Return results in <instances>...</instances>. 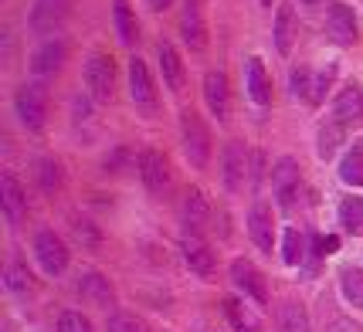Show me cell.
I'll return each mask as SVG.
<instances>
[{
	"label": "cell",
	"instance_id": "cell-1",
	"mask_svg": "<svg viewBox=\"0 0 363 332\" xmlns=\"http://www.w3.org/2000/svg\"><path fill=\"white\" fill-rule=\"evenodd\" d=\"M180 139H184V157L191 159L197 170H204L210 163V150L214 146H210V129L193 109L180 112Z\"/></svg>",
	"mask_w": 363,
	"mask_h": 332
},
{
	"label": "cell",
	"instance_id": "cell-2",
	"mask_svg": "<svg viewBox=\"0 0 363 332\" xmlns=\"http://www.w3.org/2000/svg\"><path fill=\"white\" fill-rule=\"evenodd\" d=\"M115 88V61L106 51H96L85 61V92L96 102H109Z\"/></svg>",
	"mask_w": 363,
	"mask_h": 332
},
{
	"label": "cell",
	"instance_id": "cell-3",
	"mask_svg": "<svg viewBox=\"0 0 363 332\" xmlns=\"http://www.w3.org/2000/svg\"><path fill=\"white\" fill-rule=\"evenodd\" d=\"M299 183H302L299 163L292 157L275 159V166H272V190H275V200H279L282 211H292V207H295V200H299Z\"/></svg>",
	"mask_w": 363,
	"mask_h": 332
},
{
	"label": "cell",
	"instance_id": "cell-4",
	"mask_svg": "<svg viewBox=\"0 0 363 332\" xmlns=\"http://www.w3.org/2000/svg\"><path fill=\"white\" fill-rule=\"evenodd\" d=\"M34 258H38L41 272L58 278V274H65V268H68V244H65L55 231L44 227V231H38V237H34Z\"/></svg>",
	"mask_w": 363,
	"mask_h": 332
},
{
	"label": "cell",
	"instance_id": "cell-5",
	"mask_svg": "<svg viewBox=\"0 0 363 332\" xmlns=\"http://www.w3.org/2000/svg\"><path fill=\"white\" fill-rule=\"evenodd\" d=\"M14 109H18V119L24 129H31V133L44 129V119H48V95H44V88L24 85L18 92V98H14Z\"/></svg>",
	"mask_w": 363,
	"mask_h": 332
},
{
	"label": "cell",
	"instance_id": "cell-6",
	"mask_svg": "<svg viewBox=\"0 0 363 332\" xmlns=\"http://www.w3.org/2000/svg\"><path fill=\"white\" fill-rule=\"evenodd\" d=\"M228 274H231V285L245 295V298H251L255 305H268L265 274L258 272L251 261H245V258H234V261H231V268H228Z\"/></svg>",
	"mask_w": 363,
	"mask_h": 332
},
{
	"label": "cell",
	"instance_id": "cell-7",
	"mask_svg": "<svg viewBox=\"0 0 363 332\" xmlns=\"http://www.w3.org/2000/svg\"><path fill=\"white\" fill-rule=\"evenodd\" d=\"M248 237L255 241V248L258 251L272 254L275 248V217H272V207H268L265 200H255L248 211Z\"/></svg>",
	"mask_w": 363,
	"mask_h": 332
},
{
	"label": "cell",
	"instance_id": "cell-8",
	"mask_svg": "<svg viewBox=\"0 0 363 332\" xmlns=\"http://www.w3.org/2000/svg\"><path fill=\"white\" fill-rule=\"evenodd\" d=\"M326 27H329V34H333V41L336 44H343V48H350V44H357V38H360V27H357V14L346 7V4H329L326 7Z\"/></svg>",
	"mask_w": 363,
	"mask_h": 332
},
{
	"label": "cell",
	"instance_id": "cell-9",
	"mask_svg": "<svg viewBox=\"0 0 363 332\" xmlns=\"http://www.w3.org/2000/svg\"><path fill=\"white\" fill-rule=\"evenodd\" d=\"M68 11H72V0H34L31 31L34 34H55L61 27V20L68 18Z\"/></svg>",
	"mask_w": 363,
	"mask_h": 332
},
{
	"label": "cell",
	"instance_id": "cell-10",
	"mask_svg": "<svg viewBox=\"0 0 363 332\" xmlns=\"http://www.w3.org/2000/svg\"><path fill=\"white\" fill-rule=\"evenodd\" d=\"M129 95L139 109H156V85H153V75H150V68H146V61L143 58H129Z\"/></svg>",
	"mask_w": 363,
	"mask_h": 332
},
{
	"label": "cell",
	"instance_id": "cell-11",
	"mask_svg": "<svg viewBox=\"0 0 363 332\" xmlns=\"http://www.w3.org/2000/svg\"><path fill=\"white\" fill-rule=\"evenodd\" d=\"M180 254H184V265L200 278L214 274V251H210L208 241H200L197 234H184L180 237Z\"/></svg>",
	"mask_w": 363,
	"mask_h": 332
},
{
	"label": "cell",
	"instance_id": "cell-12",
	"mask_svg": "<svg viewBox=\"0 0 363 332\" xmlns=\"http://www.w3.org/2000/svg\"><path fill=\"white\" fill-rule=\"evenodd\" d=\"M221 166H224V183H228V190H241L245 180H248V173H251L248 146L228 142V146H224V157H221Z\"/></svg>",
	"mask_w": 363,
	"mask_h": 332
},
{
	"label": "cell",
	"instance_id": "cell-13",
	"mask_svg": "<svg viewBox=\"0 0 363 332\" xmlns=\"http://www.w3.org/2000/svg\"><path fill=\"white\" fill-rule=\"evenodd\" d=\"M65 58H68V48H65V41H61V38H48L38 48V51L31 55V75L48 79V75H55L58 68L65 65Z\"/></svg>",
	"mask_w": 363,
	"mask_h": 332
},
{
	"label": "cell",
	"instance_id": "cell-14",
	"mask_svg": "<svg viewBox=\"0 0 363 332\" xmlns=\"http://www.w3.org/2000/svg\"><path fill=\"white\" fill-rule=\"evenodd\" d=\"M333 119L336 122H343V126H357V122H363V92L360 85H343L340 92H336V98H333Z\"/></svg>",
	"mask_w": 363,
	"mask_h": 332
},
{
	"label": "cell",
	"instance_id": "cell-15",
	"mask_svg": "<svg viewBox=\"0 0 363 332\" xmlns=\"http://www.w3.org/2000/svg\"><path fill=\"white\" fill-rule=\"evenodd\" d=\"M139 176H143V183H146V190H150V194L167 190V183H170L167 157H163L160 150H146V153L139 157Z\"/></svg>",
	"mask_w": 363,
	"mask_h": 332
},
{
	"label": "cell",
	"instance_id": "cell-16",
	"mask_svg": "<svg viewBox=\"0 0 363 332\" xmlns=\"http://www.w3.org/2000/svg\"><path fill=\"white\" fill-rule=\"evenodd\" d=\"M180 34H184V41H187V48H193V51L208 48V24H204V11H200V4H193V0H184Z\"/></svg>",
	"mask_w": 363,
	"mask_h": 332
},
{
	"label": "cell",
	"instance_id": "cell-17",
	"mask_svg": "<svg viewBox=\"0 0 363 332\" xmlns=\"http://www.w3.org/2000/svg\"><path fill=\"white\" fill-rule=\"evenodd\" d=\"M0 207H4L11 224H20V217L27 211V194H24V187L18 183L14 173H0Z\"/></svg>",
	"mask_w": 363,
	"mask_h": 332
},
{
	"label": "cell",
	"instance_id": "cell-18",
	"mask_svg": "<svg viewBox=\"0 0 363 332\" xmlns=\"http://www.w3.org/2000/svg\"><path fill=\"white\" fill-rule=\"evenodd\" d=\"M204 102H208L210 116L217 122H224L231 112V98H228V79L221 72H208L204 75Z\"/></svg>",
	"mask_w": 363,
	"mask_h": 332
},
{
	"label": "cell",
	"instance_id": "cell-19",
	"mask_svg": "<svg viewBox=\"0 0 363 332\" xmlns=\"http://www.w3.org/2000/svg\"><path fill=\"white\" fill-rule=\"evenodd\" d=\"M245 92L255 105H272V79H268L262 58L245 61Z\"/></svg>",
	"mask_w": 363,
	"mask_h": 332
},
{
	"label": "cell",
	"instance_id": "cell-20",
	"mask_svg": "<svg viewBox=\"0 0 363 332\" xmlns=\"http://www.w3.org/2000/svg\"><path fill=\"white\" fill-rule=\"evenodd\" d=\"M78 292H82V298H89L92 305H98V309H115V295H113V285L102 278L98 272H82L78 274Z\"/></svg>",
	"mask_w": 363,
	"mask_h": 332
},
{
	"label": "cell",
	"instance_id": "cell-21",
	"mask_svg": "<svg viewBox=\"0 0 363 332\" xmlns=\"http://www.w3.org/2000/svg\"><path fill=\"white\" fill-rule=\"evenodd\" d=\"M156 58H160L163 85H167L170 92H180V88H184V81H187V72H184V61H180V55H177V48L163 41V44L156 48Z\"/></svg>",
	"mask_w": 363,
	"mask_h": 332
},
{
	"label": "cell",
	"instance_id": "cell-22",
	"mask_svg": "<svg viewBox=\"0 0 363 332\" xmlns=\"http://www.w3.org/2000/svg\"><path fill=\"white\" fill-rule=\"evenodd\" d=\"M221 309H224V319L231 322V329L234 332H262V322L255 319V312L245 309V302H241V298L228 295V298L221 302Z\"/></svg>",
	"mask_w": 363,
	"mask_h": 332
},
{
	"label": "cell",
	"instance_id": "cell-23",
	"mask_svg": "<svg viewBox=\"0 0 363 332\" xmlns=\"http://www.w3.org/2000/svg\"><path fill=\"white\" fill-rule=\"evenodd\" d=\"M343 139H346V126H343V122L326 119L323 126H319V136H316V153H319V159H333V157H336V150L343 146Z\"/></svg>",
	"mask_w": 363,
	"mask_h": 332
},
{
	"label": "cell",
	"instance_id": "cell-24",
	"mask_svg": "<svg viewBox=\"0 0 363 332\" xmlns=\"http://www.w3.org/2000/svg\"><path fill=\"white\" fill-rule=\"evenodd\" d=\"M272 38H275L279 55H288V51H292V38H295V14H292V4H282V7L275 11Z\"/></svg>",
	"mask_w": 363,
	"mask_h": 332
},
{
	"label": "cell",
	"instance_id": "cell-25",
	"mask_svg": "<svg viewBox=\"0 0 363 332\" xmlns=\"http://www.w3.org/2000/svg\"><path fill=\"white\" fill-rule=\"evenodd\" d=\"M113 20H115L119 41H122V44H136L139 24H136V11L129 7V0H113Z\"/></svg>",
	"mask_w": 363,
	"mask_h": 332
},
{
	"label": "cell",
	"instance_id": "cell-26",
	"mask_svg": "<svg viewBox=\"0 0 363 332\" xmlns=\"http://www.w3.org/2000/svg\"><path fill=\"white\" fill-rule=\"evenodd\" d=\"M208 214H210L208 197L200 194L197 187H191V190L184 194V200H180V217H184V224H187V227H200V224L208 220Z\"/></svg>",
	"mask_w": 363,
	"mask_h": 332
},
{
	"label": "cell",
	"instance_id": "cell-27",
	"mask_svg": "<svg viewBox=\"0 0 363 332\" xmlns=\"http://www.w3.org/2000/svg\"><path fill=\"white\" fill-rule=\"evenodd\" d=\"M279 332H309V315L302 309V302L286 298L279 305Z\"/></svg>",
	"mask_w": 363,
	"mask_h": 332
},
{
	"label": "cell",
	"instance_id": "cell-28",
	"mask_svg": "<svg viewBox=\"0 0 363 332\" xmlns=\"http://www.w3.org/2000/svg\"><path fill=\"white\" fill-rule=\"evenodd\" d=\"M340 180L346 187H363V139H357L346 150L343 163H340Z\"/></svg>",
	"mask_w": 363,
	"mask_h": 332
},
{
	"label": "cell",
	"instance_id": "cell-29",
	"mask_svg": "<svg viewBox=\"0 0 363 332\" xmlns=\"http://www.w3.org/2000/svg\"><path fill=\"white\" fill-rule=\"evenodd\" d=\"M340 227H343L346 234L353 237H363V197H346L340 200Z\"/></svg>",
	"mask_w": 363,
	"mask_h": 332
},
{
	"label": "cell",
	"instance_id": "cell-30",
	"mask_svg": "<svg viewBox=\"0 0 363 332\" xmlns=\"http://www.w3.org/2000/svg\"><path fill=\"white\" fill-rule=\"evenodd\" d=\"M302 258H306V234L299 227H286V234H282V261L288 268H295V265H302Z\"/></svg>",
	"mask_w": 363,
	"mask_h": 332
},
{
	"label": "cell",
	"instance_id": "cell-31",
	"mask_svg": "<svg viewBox=\"0 0 363 332\" xmlns=\"http://www.w3.org/2000/svg\"><path fill=\"white\" fill-rule=\"evenodd\" d=\"M340 292L353 309H363V268H343L340 272Z\"/></svg>",
	"mask_w": 363,
	"mask_h": 332
},
{
	"label": "cell",
	"instance_id": "cell-32",
	"mask_svg": "<svg viewBox=\"0 0 363 332\" xmlns=\"http://www.w3.org/2000/svg\"><path fill=\"white\" fill-rule=\"evenodd\" d=\"M31 272H27V265L24 261H7V268H4V285H7V292H31Z\"/></svg>",
	"mask_w": 363,
	"mask_h": 332
},
{
	"label": "cell",
	"instance_id": "cell-33",
	"mask_svg": "<svg viewBox=\"0 0 363 332\" xmlns=\"http://www.w3.org/2000/svg\"><path fill=\"white\" fill-rule=\"evenodd\" d=\"M333 79H336V65H323L319 72H312V92H309V105H323L326 92L333 88Z\"/></svg>",
	"mask_w": 363,
	"mask_h": 332
},
{
	"label": "cell",
	"instance_id": "cell-34",
	"mask_svg": "<svg viewBox=\"0 0 363 332\" xmlns=\"http://www.w3.org/2000/svg\"><path fill=\"white\" fill-rule=\"evenodd\" d=\"M109 332H153L139 315L133 312H109Z\"/></svg>",
	"mask_w": 363,
	"mask_h": 332
},
{
	"label": "cell",
	"instance_id": "cell-35",
	"mask_svg": "<svg viewBox=\"0 0 363 332\" xmlns=\"http://www.w3.org/2000/svg\"><path fill=\"white\" fill-rule=\"evenodd\" d=\"M58 332H96V329H92L89 315H82V312H75V309H68V312L58 315Z\"/></svg>",
	"mask_w": 363,
	"mask_h": 332
},
{
	"label": "cell",
	"instance_id": "cell-36",
	"mask_svg": "<svg viewBox=\"0 0 363 332\" xmlns=\"http://www.w3.org/2000/svg\"><path fill=\"white\" fill-rule=\"evenodd\" d=\"M38 180L41 187L51 194V190H58V183H61V170H58L55 159H38Z\"/></svg>",
	"mask_w": 363,
	"mask_h": 332
},
{
	"label": "cell",
	"instance_id": "cell-37",
	"mask_svg": "<svg viewBox=\"0 0 363 332\" xmlns=\"http://www.w3.org/2000/svg\"><path fill=\"white\" fill-rule=\"evenodd\" d=\"M288 85H292V95L306 98V102H309V92H312V72H309V68H292V79H288Z\"/></svg>",
	"mask_w": 363,
	"mask_h": 332
},
{
	"label": "cell",
	"instance_id": "cell-38",
	"mask_svg": "<svg viewBox=\"0 0 363 332\" xmlns=\"http://www.w3.org/2000/svg\"><path fill=\"white\" fill-rule=\"evenodd\" d=\"M336 248H340V237L336 234H319L312 241V254H316V258H326V254H333Z\"/></svg>",
	"mask_w": 363,
	"mask_h": 332
},
{
	"label": "cell",
	"instance_id": "cell-39",
	"mask_svg": "<svg viewBox=\"0 0 363 332\" xmlns=\"http://www.w3.org/2000/svg\"><path fill=\"white\" fill-rule=\"evenodd\" d=\"M326 332H363V326L360 322H353L350 315H340V319H333V322H329V329Z\"/></svg>",
	"mask_w": 363,
	"mask_h": 332
},
{
	"label": "cell",
	"instance_id": "cell-40",
	"mask_svg": "<svg viewBox=\"0 0 363 332\" xmlns=\"http://www.w3.org/2000/svg\"><path fill=\"white\" fill-rule=\"evenodd\" d=\"M193 332H217L214 326H208V322H193Z\"/></svg>",
	"mask_w": 363,
	"mask_h": 332
},
{
	"label": "cell",
	"instance_id": "cell-41",
	"mask_svg": "<svg viewBox=\"0 0 363 332\" xmlns=\"http://www.w3.org/2000/svg\"><path fill=\"white\" fill-rule=\"evenodd\" d=\"M150 4H153V11H163V7H167L170 0H150Z\"/></svg>",
	"mask_w": 363,
	"mask_h": 332
},
{
	"label": "cell",
	"instance_id": "cell-42",
	"mask_svg": "<svg viewBox=\"0 0 363 332\" xmlns=\"http://www.w3.org/2000/svg\"><path fill=\"white\" fill-rule=\"evenodd\" d=\"M262 4H265V7H272V0H262Z\"/></svg>",
	"mask_w": 363,
	"mask_h": 332
},
{
	"label": "cell",
	"instance_id": "cell-43",
	"mask_svg": "<svg viewBox=\"0 0 363 332\" xmlns=\"http://www.w3.org/2000/svg\"><path fill=\"white\" fill-rule=\"evenodd\" d=\"M193 4H204V0H193Z\"/></svg>",
	"mask_w": 363,
	"mask_h": 332
},
{
	"label": "cell",
	"instance_id": "cell-44",
	"mask_svg": "<svg viewBox=\"0 0 363 332\" xmlns=\"http://www.w3.org/2000/svg\"><path fill=\"white\" fill-rule=\"evenodd\" d=\"M306 4H316V0H306Z\"/></svg>",
	"mask_w": 363,
	"mask_h": 332
}]
</instances>
